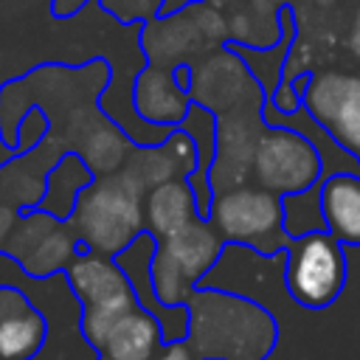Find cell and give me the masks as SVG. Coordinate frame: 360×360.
<instances>
[{
	"mask_svg": "<svg viewBox=\"0 0 360 360\" xmlns=\"http://www.w3.org/2000/svg\"><path fill=\"white\" fill-rule=\"evenodd\" d=\"M188 96H191V104H200L208 112L219 115L262 96V90L256 87V79L250 76L245 62L233 51L219 48V51L202 53V59L191 68Z\"/></svg>",
	"mask_w": 360,
	"mask_h": 360,
	"instance_id": "cell-9",
	"label": "cell"
},
{
	"mask_svg": "<svg viewBox=\"0 0 360 360\" xmlns=\"http://www.w3.org/2000/svg\"><path fill=\"white\" fill-rule=\"evenodd\" d=\"M65 278H68L73 295L79 298L82 309L132 292V287H129L124 270L118 267V262L112 256L87 250V248H82L70 259V264L65 267Z\"/></svg>",
	"mask_w": 360,
	"mask_h": 360,
	"instance_id": "cell-14",
	"label": "cell"
},
{
	"mask_svg": "<svg viewBox=\"0 0 360 360\" xmlns=\"http://www.w3.org/2000/svg\"><path fill=\"white\" fill-rule=\"evenodd\" d=\"M211 225L219 231L222 242L253 248L264 256L287 248L284 205L281 197L264 191L262 186H233L217 191L208 208Z\"/></svg>",
	"mask_w": 360,
	"mask_h": 360,
	"instance_id": "cell-3",
	"label": "cell"
},
{
	"mask_svg": "<svg viewBox=\"0 0 360 360\" xmlns=\"http://www.w3.org/2000/svg\"><path fill=\"white\" fill-rule=\"evenodd\" d=\"M188 338L186 343L202 360H219L225 335L228 360H262L273 346V321L264 309L231 298L217 290H194L188 298Z\"/></svg>",
	"mask_w": 360,
	"mask_h": 360,
	"instance_id": "cell-1",
	"label": "cell"
},
{
	"mask_svg": "<svg viewBox=\"0 0 360 360\" xmlns=\"http://www.w3.org/2000/svg\"><path fill=\"white\" fill-rule=\"evenodd\" d=\"M250 174L256 186L276 197L304 194L321 177V155L315 143L295 129L270 127L256 141Z\"/></svg>",
	"mask_w": 360,
	"mask_h": 360,
	"instance_id": "cell-5",
	"label": "cell"
},
{
	"mask_svg": "<svg viewBox=\"0 0 360 360\" xmlns=\"http://www.w3.org/2000/svg\"><path fill=\"white\" fill-rule=\"evenodd\" d=\"M318 208L332 239L340 245H360V174H329L321 183Z\"/></svg>",
	"mask_w": 360,
	"mask_h": 360,
	"instance_id": "cell-15",
	"label": "cell"
},
{
	"mask_svg": "<svg viewBox=\"0 0 360 360\" xmlns=\"http://www.w3.org/2000/svg\"><path fill=\"white\" fill-rule=\"evenodd\" d=\"M118 174L143 197L149 188L166 183V180H174L180 177L177 174V166L169 155V149L163 143H155V146H132L124 166L118 169Z\"/></svg>",
	"mask_w": 360,
	"mask_h": 360,
	"instance_id": "cell-21",
	"label": "cell"
},
{
	"mask_svg": "<svg viewBox=\"0 0 360 360\" xmlns=\"http://www.w3.org/2000/svg\"><path fill=\"white\" fill-rule=\"evenodd\" d=\"M87 250L118 256L138 233H143V197L115 172L96 177L76 200L68 219Z\"/></svg>",
	"mask_w": 360,
	"mask_h": 360,
	"instance_id": "cell-2",
	"label": "cell"
},
{
	"mask_svg": "<svg viewBox=\"0 0 360 360\" xmlns=\"http://www.w3.org/2000/svg\"><path fill=\"white\" fill-rule=\"evenodd\" d=\"M152 360H197V354L186 340H177V343H166Z\"/></svg>",
	"mask_w": 360,
	"mask_h": 360,
	"instance_id": "cell-26",
	"label": "cell"
},
{
	"mask_svg": "<svg viewBox=\"0 0 360 360\" xmlns=\"http://www.w3.org/2000/svg\"><path fill=\"white\" fill-rule=\"evenodd\" d=\"M301 101L309 118L329 132V138L360 160V73L321 70L309 73Z\"/></svg>",
	"mask_w": 360,
	"mask_h": 360,
	"instance_id": "cell-7",
	"label": "cell"
},
{
	"mask_svg": "<svg viewBox=\"0 0 360 360\" xmlns=\"http://www.w3.org/2000/svg\"><path fill=\"white\" fill-rule=\"evenodd\" d=\"M163 346L166 340L155 315L143 307H135L121 321H115L98 354L110 360H152Z\"/></svg>",
	"mask_w": 360,
	"mask_h": 360,
	"instance_id": "cell-18",
	"label": "cell"
},
{
	"mask_svg": "<svg viewBox=\"0 0 360 360\" xmlns=\"http://www.w3.org/2000/svg\"><path fill=\"white\" fill-rule=\"evenodd\" d=\"M141 45L149 56V65H158V68L186 65V59H191L194 53H205L211 48L200 34L188 8L160 20H149L143 25Z\"/></svg>",
	"mask_w": 360,
	"mask_h": 360,
	"instance_id": "cell-13",
	"label": "cell"
},
{
	"mask_svg": "<svg viewBox=\"0 0 360 360\" xmlns=\"http://www.w3.org/2000/svg\"><path fill=\"white\" fill-rule=\"evenodd\" d=\"M163 146L169 149V155H172V160H174L180 177H188V174L197 172V143H194V138H191L183 127H174V129L166 135Z\"/></svg>",
	"mask_w": 360,
	"mask_h": 360,
	"instance_id": "cell-23",
	"label": "cell"
},
{
	"mask_svg": "<svg viewBox=\"0 0 360 360\" xmlns=\"http://www.w3.org/2000/svg\"><path fill=\"white\" fill-rule=\"evenodd\" d=\"M96 360H110V357H104V354H98V357H96Z\"/></svg>",
	"mask_w": 360,
	"mask_h": 360,
	"instance_id": "cell-29",
	"label": "cell"
},
{
	"mask_svg": "<svg viewBox=\"0 0 360 360\" xmlns=\"http://www.w3.org/2000/svg\"><path fill=\"white\" fill-rule=\"evenodd\" d=\"M79 236L70 222L56 219L45 214L42 208L25 211L17 217L8 239H6V253L28 273V276H53L65 273L70 259L82 250Z\"/></svg>",
	"mask_w": 360,
	"mask_h": 360,
	"instance_id": "cell-6",
	"label": "cell"
},
{
	"mask_svg": "<svg viewBox=\"0 0 360 360\" xmlns=\"http://www.w3.org/2000/svg\"><path fill=\"white\" fill-rule=\"evenodd\" d=\"M93 180H96V174L84 166V160L76 152H65L48 172V186H45V197H42L39 208L56 219H70L79 194Z\"/></svg>",
	"mask_w": 360,
	"mask_h": 360,
	"instance_id": "cell-19",
	"label": "cell"
},
{
	"mask_svg": "<svg viewBox=\"0 0 360 360\" xmlns=\"http://www.w3.org/2000/svg\"><path fill=\"white\" fill-rule=\"evenodd\" d=\"M284 284L292 301L307 309L329 307L346 284V253L326 231H307L287 239Z\"/></svg>",
	"mask_w": 360,
	"mask_h": 360,
	"instance_id": "cell-4",
	"label": "cell"
},
{
	"mask_svg": "<svg viewBox=\"0 0 360 360\" xmlns=\"http://www.w3.org/2000/svg\"><path fill=\"white\" fill-rule=\"evenodd\" d=\"M70 132L76 141V155L84 160V166L96 177L115 174L132 149L124 129L115 121L110 124L98 110H90V107H84L73 115Z\"/></svg>",
	"mask_w": 360,
	"mask_h": 360,
	"instance_id": "cell-12",
	"label": "cell"
},
{
	"mask_svg": "<svg viewBox=\"0 0 360 360\" xmlns=\"http://www.w3.org/2000/svg\"><path fill=\"white\" fill-rule=\"evenodd\" d=\"M191 107V96L177 84L174 68L146 65L132 82V110L141 121L152 127L174 129L183 124Z\"/></svg>",
	"mask_w": 360,
	"mask_h": 360,
	"instance_id": "cell-10",
	"label": "cell"
},
{
	"mask_svg": "<svg viewBox=\"0 0 360 360\" xmlns=\"http://www.w3.org/2000/svg\"><path fill=\"white\" fill-rule=\"evenodd\" d=\"M138 307L135 295H121V298H112V301H104V304H96V307H84L82 309V335L84 340L101 352L110 329L115 326V321H121L127 312H132Z\"/></svg>",
	"mask_w": 360,
	"mask_h": 360,
	"instance_id": "cell-22",
	"label": "cell"
},
{
	"mask_svg": "<svg viewBox=\"0 0 360 360\" xmlns=\"http://www.w3.org/2000/svg\"><path fill=\"white\" fill-rule=\"evenodd\" d=\"M104 6L118 20L132 22L135 17H152L160 8V0H104Z\"/></svg>",
	"mask_w": 360,
	"mask_h": 360,
	"instance_id": "cell-24",
	"label": "cell"
},
{
	"mask_svg": "<svg viewBox=\"0 0 360 360\" xmlns=\"http://www.w3.org/2000/svg\"><path fill=\"white\" fill-rule=\"evenodd\" d=\"M259 107H262V96H256L228 112L214 115L217 118V146H214V160L208 169V183H211L214 194L245 183V177L250 172L256 141L262 135L259 118H256Z\"/></svg>",
	"mask_w": 360,
	"mask_h": 360,
	"instance_id": "cell-8",
	"label": "cell"
},
{
	"mask_svg": "<svg viewBox=\"0 0 360 360\" xmlns=\"http://www.w3.org/2000/svg\"><path fill=\"white\" fill-rule=\"evenodd\" d=\"M194 219H200V211L186 177L166 180L143 194V228L158 242L177 233Z\"/></svg>",
	"mask_w": 360,
	"mask_h": 360,
	"instance_id": "cell-16",
	"label": "cell"
},
{
	"mask_svg": "<svg viewBox=\"0 0 360 360\" xmlns=\"http://www.w3.org/2000/svg\"><path fill=\"white\" fill-rule=\"evenodd\" d=\"M349 51L354 53V59L360 62V3L354 8V17H352V25H349Z\"/></svg>",
	"mask_w": 360,
	"mask_h": 360,
	"instance_id": "cell-28",
	"label": "cell"
},
{
	"mask_svg": "<svg viewBox=\"0 0 360 360\" xmlns=\"http://www.w3.org/2000/svg\"><path fill=\"white\" fill-rule=\"evenodd\" d=\"M48 338V321L37 307L0 321V360H34Z\"/></svg>",
	"mask_w": 360,
	"mask_h": 360,
	"instance_id": "cell-20",
	"label": "cell"
},
{
	"mask_svg": "<svg viewBox=\"0 0 360 360\" xmlns=\"http://www.w3.org/2000/svg\"><path fill=\"white\" fill-rule=\"evenodd\" d=\"M14 222H17V211L0 202V250L6 248V239H8L11 228H14Z\"/></svg>",
	"mask_w": 360,
	"mask_h": 360,
	"instance_id": "cell-27",
	"label": "cell"
},
{
	"mask_svg": "<svg viewBox=\"0 0 360 360\" xmlns=\"http://www.w3.org/2000/svg\"><path fill=\"white\" fill-rule=\"evenodd\" d=\"M25 307H31V301H28V295H25L22 290H17V287H3V284H0V321H6V318H11V315L22 312Z\"/></svg>",
	"mask_w": 360,
	"mask_h": 360,
	"instance_id": "cell-25",
	"label": "cell"
},
{
	"mask_svg": "<svg viewBox=\"0 0 360 360\" xmlns=\"http://www.w3.org/2000/svg\"><path fill=\"white\" fill-rule=\"evenodd\" d=\"M45 155V143H39L37 149L8 160L0 169V202L8 208H20V211H34L39 208L42 197H45V186H48V172L53 169L56 160H39Z\"/></svg>",
	"mask_w": 360,
	"mask_h": 360,
	"instance_id": "cell-17",
	"label": "cell"
},
{
	"mask_svg": "<svg viewBox=\"0 0 360 360\" xmlns=\"http://www.w3.org/2000/svg\"><path fill=\"white\" fill-rule=\"evenodd\" d=\"M222 248H225V242H222L219 231L211 225V219L200 217V219L188 222L186 228H180L177 233L160 239L155 253L163 262H169L194 287L214 270V264L222 256Z\"/></svg>",
	"mask_w": 360,
	"mask_h": 360,
	"instance_id": "cell-11",
	"label": "cell"
}]
</instances>
